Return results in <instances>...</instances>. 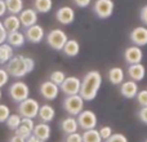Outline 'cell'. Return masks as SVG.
<instances>
[{
    "mask_svg": "<svg viewBox=\"0 0 147 142\" xmlns=\"http://www.w3.org/2000/svg\"><path fill=\"white\" fill-rule=\"evenodd\" d=\"M101 85H102L101 72L97 70H90L84 75L83 80H81L79 94H80V97L84 99V101L90 102L97 97Z\"/></svg>",
    "mask_w": 147,
    "mask_h": 142,
    "instance_id": "1",
    "label": "cell"
},
{
    "mask_svg": "<svg viewBox=\"0 0 147 142\" xmlns=\"http://www.w3.org/2000/svg\"><path fill=\"white\" fill-rule=\"evenodd\" d=\"M7 72L9 74V76L13 78H23L25 75H27V66H26L25 56H13V58L7 64L5 67Z\"/></svg>",
    "mask_w": 147,
    "mask_h": 142,
    "instance_id": "2",
    "label": "cell"
},
{
    "mask_svg": "<svg viewBox=\"0 0 147 142\" xmlns=\"http://www.w3.org/2000/svg\"><path fill=\"white\" fill-rule=\"evenodd\" d=\"M47 44L54 51H62L65 44L69 40V36L66 35L63 30L61 28H53L47 34Z\"/></svg>",
    "mask_w": 147,
    "mask_h": 142,
    "instance_id": "3",
    "label": "cell"
},
{
    "mask_svg": "<svg viewBox=\"0 0 147 142\" xmlns=\"http://www.w3.org/2000/svg\"><path fill=\"white\" fill-rule=\"evenodd\" d=\"M40 105L35 98H26L25 101L18 103V115L21 118H28V119H34L38 116Z\"/></svg>",
    "mask_w": 147,
    "mask_h": 142,
    "instance_id": "4",
    "label": "cell"
},
{
    "mask_svg": "<svg viewBox=\"0 0 147 142\" xmlns=\"http://www.w3.org/2000/svg\"><path fill=\"white\" fill-rule=\"evenodd\" d=\"M84 99L80 97V94L75 96H66L63 99V109L70 116H78L84 110Z\"/></svg>",
    "mask_w": 147,
    "mask_h": 142,
    "instance_id": "5",
    "label": "cell"
},
{
    "mask_svg": "<svg viewBox=\"0 0 147 142\" xmlns=\"http://www.w3.org/2000/svg\"><path fill=\"white\" fill-rule=\"evenodd\" d=\"M8 93H9L10 98H12L13 101L20 103V102L25 101L26 98H28V96H30V88H28V85L25 81L18 80V81H14V83L10 84Z\"/></svg>",
    "mask_w": 147,
    "mask_h": 142,
    "instance_id": "6",
    "label": "cell"
},
{
    "mask_svg": "<svg viewBox=\"0 0 147 142\" xmlns=\"http://www.w3.org/2000/svg\"><path fill=\"white\" fill-rule=\"evenodd\" d=\"M76 122L80 129L83 131H89V129H96L98 119L94 111L92 110H83L80 114L76 116Z\"/></svg>",
    "mask_w": 147,
    "mask_h": 142,
    "instance_id": "7",
    "label": "cell"
},
{
    "mask_svg": "<svg viewBox=\"0 0 147 142\" xmlns=\"http://www.w3.org/2000/svg\"><path fill=\"white\" fill-rule=\"evenodd\" d=\"M115 4L112 0H96L93 5V12L98 18H110L114 13Z\"/></svg>",
    "mask_w": 147,
    "mask_h": 142,
    "instance_id": "8",
    "label": "cell"
},
{
    "mask_svg": "<svg viewBox=\"0 0 147 142\" xmlns=\"http://www.w3.org/2000/svg\"><path fill=\"white\" fill-rule=\"evenodd\" d=\"M80 85L81 80L78 76H66L65 81L59 85V91H62L65 96H75L80 92Z\"/></svg>",
    "mask_w": 147,
    "mask_h": 142,
    "instance_id": "9",
    "label": "cell"
},
{
    "mask_svg": "<svg viewBox=\"0 0 147 142\" xmlns=\"http://www.w3.org/2000/svg\"><path fill=\"white\" fill-rule=\"evenodd\" d=\"M129 40L136 47L147 45V27L146 26H138L134 27L129 34Z\"/></svg>",
    "mask_w": 147,
    "mask_h": 142,
    "instance_id": "10",
    "label": "cell"
},
{
    "mask_svg": "<svg viewBox=\"0 0 147 142\" xmlns=\"http://www.w3.org/2000/svg\"><path fill=\"white\" fill-rule=\"evenodd\" d=\"M39 92H40L41 97L45 98L47 101H53V99H56L59 94V87L56 85L54 83H52L51 80H47V81H43V83L40 84Z\"/></svg>",
    "mask_w": 147,
    "mask_h": 142,
    "instance_id": "11",
    "label": "cell"
},
{
    "mask_svg": "<svg viewBox=\"0 0 147 142\" xmlns=\"http://www.w3.org/2000/svg\"><path fill=\"white\" fill-rule=\"evenodd\" d=\"M25 38L27 41L34 44H39L43 41V39L45 38V31H44L43 26L40 25H34L31 27L26 28V32H25Z\"/></svg>",
    "mask_w": 147,
    "mask_h": 142,
    "instance_id": "12",
    "label": "cell"
},
{
    "mask_svg": "<svg viewBox=\"0 0 147 142\" xmlns=\"http://www.w3.org/2000/svg\"><path fill=\"white\" fill-rule=\"evenodd\" d=\"M124 60L128 65H136V64H141L143 60V52L140 47H128L124 51Z\"/></svg>",
    "mask_w": 147,
    "mask_h": 142,
    "instance_id": "13",
    "label": "cell"
},
{
    "mask_svg": "<svg viewBox=\"0 0 147 142\" xmlns=\"http://www.w3.org/2000/svg\"><path fill=\"white\" fill-rule=\"evenodd\" d=\"M18 18H20L21 26L28 28L38 23V12H36L35 9L27 8V9H23L22 12L18 14Z\"/></svg>",
    "mask_w": 147,
    "mask_h": 142,
    "instance_id": "14",
    "label": "cell"
},
{
    "mask_svg": "<svg viewBox=\"0 0 147 142\" xmlns=\"http://www.w3.org/2000/svg\"><path fill=\"white\" fill-rule=\"evenodd\" d=\"M56 20L61 25H71L75 21V10L71 7H61L56 12Z\"/></svg>",
    "mask_w": 147,
    "mask_h": 142,
    "instance_id": "15",
    "label": "cell"
},
{
    "mask_svg": "<svg viewBox=\"0 0 147 142\" xmlns=\"http://www.w3.org/2000/svg\"><path fill=\"white\" fill-rule=\"evenodd\" d=\"M138 93V84L133 80H127V81H123L120 84V94H121L124 98L128 99H132L136 98Z\"/></svg>",
    "mask_w": 147,
    "mask_h": 142,
    "instance_id": "16",
    "label": "cell"
},
{
    "mask_svg": "<svg viewBox=\"0 0 147 142\" xmlns=\"http://www.w3.org/2000/svg\"><path fill=\"white\" fill-rule=\"evenodd\" d=\"M32 135L35 136L36 138H39L40 141H44L47 142L51 138V135H52V129H51V125L48 123H39V124H35L34 127V131H32Z\"/></svg>",
    "mask_w": 147,
    "mask_h": 142,
    "instance_id": "17",
    "label": "cell"
},
{
    "mask_svg": "<svg viewBox=\"0 0 147 142\" xmlns=\"http://www.w3.org/2000/svg\"><path fill=\"white\" fill-rule=\"evenodd\" d=\"M128 75H129L130 80L136 81H142L146 76V67L142 64H136V65H129L128 66Z\"/></svg>",
    "mask_w": 147,
    "mask_h": 142,
    "instance_id": "18",
    "label": "cell"
},
{
    "mask_svg": "<svg viewBox=\"0 0 147 142\" xmlns=\"http://www.w3.org/2000/svg\"><path fill=\"white\" fill-rule=\"evenodd\" d=\"M1 22H3V26H4L5 31H7V34L14 32V31H20L21 22H20L18 16L9 14V16H7V17L1 21Z\"/></svg>",
    "mask_w": 147,
    "mask_h": 142,
    "instance_id": "19",
    "label": "cell"
},
{
    "mask_svg": "<svg viewBox=\"0 0 147 142\" xmlns=\"http://www.w3.org/2000/svg\"><path fill=\"white\" fill-rule=\"evenodd\" d=\"M38 116L43 123H51L52 120L54 119V116H56V110H54V107L51 106V105L44 103V105H41L40 109H39Z\"/></svg>",
    "mask_w": 147,
    "mask_h": 142,
    "instance_id": "20",
    "label": "cell"
},
{
    "mask_svg": "<svg viewBox=\"0 0 147 142\" xmlns=\"http://www.w3.org/2000/svg\"><path fill=\"white\" fill-rule=\"evenodd\" d=\"M7 43L10 47H16V48H21L25 45L26 43V38L25 34L21 31H14V32H9L7 35Z\"/></svg>",
    "mask_w": 147,
    "mask_h": 142,
    "instance_id": "21",
    "label": "cell"
},
{
    "mask_svg": "<svg viewBox=\"0 0 147 142\" xmlns=\"http://www.w3.org/2000/svg\"><path fill=\"white\" fill-rule=\"evenodd\" d=\"M107 78H109L110 83H111L112 85H120V84L124 81L125 72L121 67H111V69L109 70Z\"/></svg>",
    "mask_w": 147,
    "mask_h": 142,
    "instance_id": "22",
    "label": "cell"
},
{
    "mask_svg": "<svg viewBox=\"0 0 147 142\" xmlns=\"http://www.w3.org/2000/svg\"><path fill=\"white\" fill-rule=\"evenodd\" d=\"M61 129L63 131V133L66 135H71V133L78 132L79 129V125L78 122H76V118L74 116H69V118H65L61 122Z\"/></svg>",
    "mask_w": 147,
    "mask_h": 142,
    "instance_id": "23",
    "label": "cell"
},
{
    "mask_svg": "<svg viewBox=\"0 0 147 142\" xmlns=\"http://www.w3.org/2000/svg\"><path fill=\"white\" fill-rule=\"evenodd\" d=\"M62 52H63L67 57H76L79 54V52H80V44H79V41L75 40V39H69L67 43L65 44Z\"/></svg>",
    "mask_w": 147,
    "mask_h": 142,
    "instance_id": "24",
    "label": "cell"
},
{
    "mask_svg": "<svg viewBox=\"0 0 147 142\" xmlns=\"http://www.w3.org/2000/svg\"><path fill=\"white\" fill-rule=\"evenodd\" d=\"M14 56L13 47H10L8 43L0 44V65H5L10 61Z\"/></svg>",
    "mask_w": 147,
    "mask_h": 142,
    "instance_id": "25",
    "label": "cell"
},
{
    "mask_svg": "<svg viewBox=\"0 0 147 142\" xmlns=\"http://www.w3.org/2000/svg\"><path fill=\"white\" fill-rule=\"evenodd\" d=\"M5 5L9 14L17 16L23 10V0H5Z\"/></svg>",
    "mask_w": 147,
    "mask_h": 142,
    "instance_id": "26",
    "label": "cell"
},
{
    "mask_svg": "<svg viewBox=\"0 0 147 142\" xmlns=\"http://www.w3.org/2000/svg\"><path fill=\"white\" fill-rule=\"evenodd\" d=\"M52 7H53V1L52 0H35L34 1V8L38 13H48L51 12Z\"/></svg>",
    "mask_w": 147,
    "mask_h": 142,
    "instance_id": "27",
    "label": "cell"
},
{
    "mask_svg": "<svg viewBox=\"0 0 147 142\" xmlns=\"http://www.w3.org/2000/svg\"><path fill=\"white\" fill-rule=\"evenodd\" d=\"M83 142H102L103 140L99 136V132L97 129H89V131H84L83 135Z\"/></svg>",
    "mask_w": 147,
    "mask_h": 142,
    "instance_id": "28",
    "label": "cell"
},
{
    "mask_svg": "<svg viewBox=\"0 0 147 142\" xmlns=\"http://www.w3.org/2000/svg\"><path fill=\"white\" fill-rule=\"evenodd\" d=\"M21 122H22V118L18 114H10L5 123H7V127L9 128L10 131H16L21 125Z\"/></svg>",
    "mask_w": 147,
    "mask_h": 142,
    "instance_id": "29",
    "label": "cell"
},
{
    "mask_svg": "<svg viewBox=\"0 0 147 142\" xmlns=\"http://www.w3.org/2000/svg\"><path fill=\"white\" fill-rule=\"evenodd\" d=\"M65 79H66V74H65L63 71H61V70L53 71V72L51 74V76H49V80H51L52 83H54L56 85H58V87L63 83Z\"/></svg>",
    "mask_w": 147,
    "mask_h": 142,
    "instance_id": "30",
    "label": "cell"
},
{
    "mask_svg": "<svg viewBox=\"0 0 147 142\" xmlns=\"http://www.w3.org/2000/svg\"><path fill=\"white\" fill-rule=\"evenodd\" d=\"M14 135H17L18 137L23 138V140H27V138H30V136H32V131L28 129V128L25 127L23 124H21L20 127L14 131Z\"/></svg>",
    "mask_w": 147,
    "mask_h": 142,
    "instance_id": "31",
    "label": "cell"
},
{
    "mask_svg": "<svg viewBox=\"0 0 147 142\" xmlns=\"http://www.w3.org/2000/svg\"><path fill=\"white\" fill-rule=\"evenodd\" d=\"M136 98H137V102L141 107H147V89L138 91Z\"/></svg>",
    "mask_w": 147,
    "mask_h": 142,
    "instance_id": "32",
    "label": "cell"
},
{
    "mask_svg": "<svg viewBox=\"0 0 147 142\" xmlns=\"http://www.w3.org/2000/svg\"><path fill=\"white\" fill-rule=\"evenodd\" d=\"M10 115V110L7 105L0 103V123H5Z\"/></svg>",
    "mask_w": 147,
    "mask_h": 142,
    "instance_id": "33",
    "label": "cell"
},
{
    "mask_svg": "<svg viewBox=\"0 0 147 142\" xmlns=\"http://www.w3.org/2000/svg\"><path fill=\"white\" fill-rule=\"evenodd\" d=\"M98 132H99V136H101V138L103 141H106L107 138H110L112 136V133H114V132H112V128L109 127V125H105V127H102L101 129L98 131Z\"/></svg>",
    "mask_w": 147,
    "mask_h": 142,
    "instance_id": "34",
    "label": "cell"
},
{
    "mask_svg": "<svg viewBox=\"0 0 147 142\" xmlns=\"http://www.w3.org/2000/svg\"><path fill=\"white\" fill-rule=\"evenodd\" d=\"M105 142H128V138L123 133H112L110 138H107Z\"/></svg>",
    "mask_w": 147,
    "mask_h": 142,
    "instance_id": "35",
    "label": "cell"
},
{
    "mask_svg": "<svg viewBox=\"0 0 147 142\" xmlns=\"http://www.w3.org/2000/svg\"><path fill=\"white\" fill-rule=\"evenodd\" d=\"M8 81H9V74L5 69H0V89L7 85Z\"/></svg>",
    "mask_w": 147,
    "mask_h": 142,
    "instance_id": "36",
    "label": "cell"
},
{
    "mask_svg": "<svg viewBox=\"0 0 147 142\" xmlns=\"http://www.w3.org/2000/svg\"><path fill=\"white\" fill-rule=\"evenodd\" d=\"M66 142H83V137H81L80 133L75 132L66 136Z\"/></svg>",
    "mask_w": 147,
    "mask_h": 142,
    "instance_id": "37",
    "label": "cell"
},
{
    "mask_svg": "<svg viewBox=\"0 0 147 142\" xmlns=\"http://www.w3.org/2000/svg\"><path fill=\"white\" fill-rule=\"evenodd\" d=\"M138 118L143 124L147 125V107H141L140 111H138Z\"/></svg>",
    "mask_w": 147,
    "mask_h": 142,
    "instance_id": "38",
    "label": "cell"
},
{
    "mask_svg": "<svg viewBox=\"0 0 147 142\" xmlns=\"http://www.w3.org/2000/svg\"><path fill=\"white\" fill-rule=\"evenodd\" d=\"M25 61H26V66H27L28 74L32 72L34 69H35V61H34V58H31V57H25Z\"/></svg>",
    "mask_w": 147,
    "mask_h": 142,
    "instance_id": "39",
    "label": "cell"
},
{
    "mask_svg": "<svg viewBox=\"0 0 147 142\" xmlns=\"http://www.w3.org/2000/svg\"><path fill=\"white\" fill-rule=\"evenodd\" d=\"M21 124H23L25 127H27L28 129L34 131V127H35V123H34V119H28V118H22V122Z\"/></svg>",
    "mask_w": 147,
    "mask_h": 142,
    "instance_id": "40",
    "label": "cell"
},
{
    "mask_svg": "<svg viewBox=\"0 0 147 142\" xmlns=\"http://www.w3.org/2000/svg\"><path fill=\"white\" fill-rule=\"evenodd\" d=\"M140 18H141L143 25L147 27V5L142 7V9H141V12H140Z\"/></svg>",
    "mask_w": 147,
    "mask_h": 142,
    "instance_id": "41",
    "label": "cell"
},
{
    "mask_svg": "<svg viewBox=\"0 0 147 142\" xmlns=\"http://www.w3.org/2000/svg\"><path fill=\"white\" fill-rule=\"evenodd\" d=\"M7 31H5V28H4V26H3V22L0 21V44H3V43H5L7 41Z\"/></svg>",
    "mask_w": 147,
    "mask_h": 142,
    "instance_id": "42",
    "label": "cell"
},
{
    "mask_svg": "<svg viewBox=\"0 0 147 142\" xmlns=\"http://www.w3.org/2000/svg\"><path fill=\"white\" fill-rule=\"evenodd\" d=\"M72 1L75 3L76 7H79V8H86L92 3V0H72Z\"/></svg>",
    "mask_w": 147,
    "mask_h": 142,
    "instance_id": "43",
    "label": "cell"
},
{
    "mask_svg": "<svg viewBox=\"0 0 147 142\" xmlns=\"http://www.w3.org/2000/svg\"><path fill=\"white\" fill-rule=\"evenodd\" d=\"M7 13V5H5V0H0V17H4Z\"/></svg>",
    "mask_w": 147,
    "mask_h": 142,
    "instance_id": "44",
    "label": "cell"
},
{
    "mask_svg": "<svg viewBox=\"0 0 147 142\" xmlns=\"http://www.w3.org/2000/svg\"><path fill=\"white\" fill-rule=\"evenodd\" d=\"M9 142H26V140H23V138L18 137L17 135H14V136H12V137H10Z\"/></svg>",
    "mask_w": 147,
    "mask_h": 142,
    "instance_id": "45",
    "label": "cell"
},
{
    "mask_svg": "<svg viewBox=\"0 0 147 142\" xmlns=\"http://www.w3.org/2000/svg\"><path fill=\"white\" fill-rule=\"evenodd\" d=\"M26 142H40V140H39V138H36L35 136H30V138H27V140H26Z\"/></svg>",
    "mask_w": 147,
    "mask_h": 142,
    "instance_id": "46",
    "label": "cell"
},
{
    "mask_svg": "<svg viewBox=\"0 0 147 142\" xmlns=\"http://www.w3.org/2000/svg\"><path fill=\"white\" fill-rule=\"evenodd\" d=\"M1 96H3V93H1V89H0V99H1Z\"/></svg>",
    "mask_w": 147,
    "mask_h": 142,
    "instance_id": "47",
    "label": "cell"
},
{
    "mask_svg": "<svg viewBox=\"0 0 147 142\" xmlns=\"http://www.w3.org/2000/svg\"><path fill=\"white\" fill-rule=\"evenodd\" d=\"M40 142H44V141H40Z\"/></svg>",
    "mask_w": 147,
    "mask_h": 142,
    "instance_id": "48",
    "label": "cell"
},
{
    "mask_svg": "<svg viewBox=\"0 0 147 142\" xmlns=\"http://www.w3.org/2000/svg\"><path fill=\"white\" fill-rule=\"evenodd\" d=\"M145 142H147V140H146V141H145Z\"/></svg>",
    "mask_w": 147,
    "mask_h": 142,
    "instance_id": "49",
    "label": "cell"
}]
</instances>
